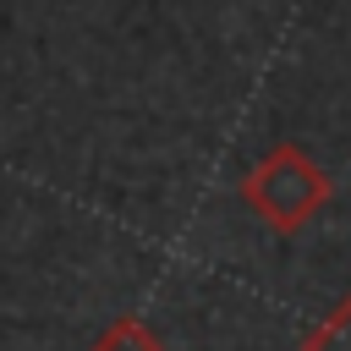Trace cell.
<instances>
[{"label":"cell","instance_id":"1","mask_svg":"<svg viewBox=\"0 0 351 351\" xmlns=\"http://www.w3.org/2000/svg\"><path fill=\"white\" fill-rule=\"evenodd\" d=\"M335 197L329 170L302 148V143H274L247 176H241V203L274 230V236H296L307 230Z\"/></svg>","mask_w":351,"mask_h":351},{"label":"cell","instance_id":"2","mask_svg":"<svg viewBox=\"0 0 351 351\" xmlns=\"http://www.w3.org/2000/svg\"><path fill=\"white\" fill-rule=\"evenodd\" d=\"M296 351H351V291H346V296H340L318 324H307V329H302Z\"/></svg>","mask_w":351,"mask_h":351},{"label":"cell","instance_id":"3","mask_svg":"<svg viewBox=\"0 0 351 351\" xmlns=\"http://www.w3.org/2000/svg\"><path fill=\"white\" fill-rule=\"evenodd\" d=\"M93 351H165V340H159L137 313H121L115 324H104V329H99Z\"/></svg>","mask_w":351,"mask_h":351}]
</instances>
